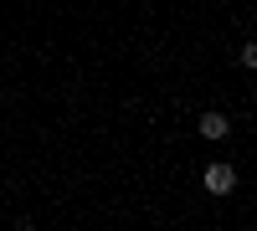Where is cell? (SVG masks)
I'll return each mask as SVG.
<instances>
[{"mask_svg":"<svg viewBox=\"0 0 257 231\" xmlns=\"http://www.w3.org/2000/svg\"><path fill=\"white\" fill-rule=\"evenodd\" d=\"M196 134H201L206 144L231 139V113H201V118H196Z\"/></svg>","mask_w":257,"mask_h":231,"instance_id":"cell-2","label":"cell"},{"mask_svg":"<svg viewBox=\"0 0 257 231\" xmlns=\"http://www.w3.org/2000/svg\"><path fill=\"white\" fill-rule=\"evenodd\" d=\"M237 67H242V72H257V41H242V52H237Z\"/></svg>","mask_w":257,"mask_h":231,"instance_id":"cell-3","label":"cell"},{"mask_svg":"<svg viewBox=\"0 0 257 231\" xmlns=\"http://www.w3.org/2000/svg\"><path fill=\"white\" fill-rule=\"evenodd\" d=\"M201 185H206V195H231V190H237V164H231V159H211Z\"/></svg>","mask_w":257,"mask_h":231,"instance_id":"cell-1","label":"cell"}]
</instances>
